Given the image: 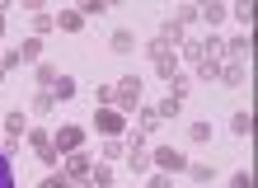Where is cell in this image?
<instances>
[{"label": "cell", "instance_id": "obj_8", "mask_svg": "<svg viewBox=\"0 0 258 188\" xmlns=\"http://www.w3.org/2000/svg\"><path fill=\"white\" fill-rule=\"evenodd\" d=\"M160 42L174 52V47H183V42H188V28H178L174 19H164V24H160Z\"/></svg>", "mask_w": 258, "mask_h": 188}, {"label": "cell", "instance_id": "obj_23", "mask_svg": "<svg viewBox=\"0 0 258 188\" xmlns=\"http://www.w3.org/2000/svg\"><path fill=\"white\" fill-rule=\"evenodd\" d=\"M188 179L192 183H211V179H216V169H211V165H188Z\"/></svg>", "mask_w": 258, "mask_h": 188}, {"label": "cell", "instance_id": "obj_36", "mask_svg": "<svg viewBox=\"0 0 258 188\" xmlns=\"http://www.w3.org/2000/svg\"><path fill=\"white\" fill-rule=\"evenodd\" d=\"M150 188H174V183H169V174H155V179H150Z\"/></svg>", "mask_w": 258, "mask_h": 188}, {"label": "cell", "instance_id": "obj_7", "mask_svg": "<svg viewBox=\"0 0 258 188\" xmlns=\"http://www.w3.org/2000/svg\"><path fill=\"white\" fill-rule=\"evenodd\" d=\"M89 169H94V165H89V155H80V151H75V155H66V160H61V174H66L71 183L89 179Z\"/></svg>", "mask_w": 258, "mask_h": 188}, {"label": "cell", "instance_id": "obj_13", "mask_svg": "<svg viewBox=\"0 0 258 188\" xmlns=\"http://www.w3.org/2000/svg\"><path fill=\"white\" fill-rule=\"evenodd\" d=\"M197 19H207V24H225V5H221V0H207V5H197Z\"/></svg>", "mask_w": 258, "mask_h": 188}, {"label": "cell", "instance_id": "obj_12", "mask_svg": "<svg viewBox=\"0 0 258 188\" xmlns=\"http://www.w3.org/2000/svg\"><path fill=\"white\" fill-rule=\"evenodd\" d=\"M221 80L225 85H244L249 80V66H244V61H230V66H221Z\"/></svg>", "mask_w": 258, "mask_h": 188}, {"label": "cell", "instance_id": "obj_31", "mask_svg": "<svg viewBox=\"0 0 258 188\" xmlns=\"http://www.w3.org/2000/svg\"><path fill=\"white\" fill-rule=\"evenodd\" d=\"M38 188H71V179H66V174H47Z\"/></svg>", "mask_w": 258, "mask_h": 188}, {"label": "cell", "instance_id": "obj_39", "mask_svg": "<svg viewBox=\"0 0 258 188\" xmlns=\"http://www.w3.org/2000/svg\"><path fill=\"white\" fill-rule=\"evenodd\" d=\"M0 80H5V66H0Z\"/></svg>", "mask_w": 258, "mask_h": 188}, {"label": "cell", "instance_id": "obj_6", "mask_svg": "<svg viewBox=\"0 0 258 188\" xmlns=\"http://www.w3.org/2000/svg\"><path fill=\"white\" fill-rule=\"evenodd\" d=\"M122 113H117V108H99V113H94V127L103 132V136H122Z\"/></svg>", "mask_w": 258, "mask_h": 188}, {"label": "cell", "instance_id": "obj_26", "mask_svg": "<svg viewBox=\"0 0 258 188\" xmlns=\"http://www.w3.org/2000/svg\"><path fill=\"white\" fill-rule=\"evenodd\" d=\"M127 165L136 169V174H146V169H150V151H132V155H127Z\"/></svg>", "mask_w": 258, "mask_h": 188}, {"label": "cell", "instance_id": "obj_17", "mask_svg": "<svg viewBox=\"0 0 258 188\" xmlns=\"http://www.w3.org/2000/svg\"><path fill=\"white\" fill-rule=\"evenodd\" d=\"M155 113H160V122H164V118H174V113H183V99H174V94H169V99H160V104H155Z\"/></svg>", "mask_w": 258, "mask_h": 188}, {"label": "cell", "instance_id": "obj_35", "mask_svg": "<svg viewBox=\"0 0 258 188\" xmlns=\"http://www.w3.org/2000/svg\"><path fill=\"white\" fill-rule=\"evenodd\" d=\"M230 188H253V179L244 174V169H239V174H230Z\"/></svg>", "mask_w": 258, "mask_h": 188}, {"label": "cell", "instance_id": "obj_28", "mask_svg": "<svg viewBox=\"0 0 258 188\" xmlns=\"http://www.w3.org/2000/svg\"><path fill=\"white\" fill-rule=\"evenodd\" d=\"M192 19H197V5H178V14H174V24H178V28H188Z\"/></svg>", "mask_w": 258, "mask_h": 188}, {"label": "cell", "instance_id": "obj_25", "mask_svg": "<svg viewBox=\"0 0 258 188\" xmlns=\"http://www.w3.org/2000/svg\"><path fill=\"white\" fill-rule=\"evenodd\" d=\"M0 188H14V165H10L5 151H0Z\"/></svg>", "mask_w": 258, "mask_h": 188}, {"label": "cell", "instance_id": "obj_20", "mask_svg": "<svg viewBox=\"0 0 258 188\" xmlns=\"http://www.w3.org/2000/svg\"><path fill=\"white\" fill-rule=\"evenodd\" d=\"M52 104H56V99H52V89H33V113H38V118H42V113H52Z\"/></svg>", "mask_w": 258, "mask_h": 188}, {"label": "cell", "instance_id": "obj_41", "mask_svg": "<svg viewBox=\"0 0 258 188\" xmlns=\"http://www.w3.org/2000/svg\"><path fill=\"white\" fill-rule=\"evenodd\" d=\"M108 188H117V183H108Z\"/></svg>", "mask_w": 258, "mask_h": 188}, {"label": "cell", "instance_id": "obj_37", "mask_svg": "<svg viewBox=\"0 0 258 188\" xmlns=\"http://www.w3.org/2000/svg\"><path fill=\"white\" fill-rule=\"evenodd\" d=\"M71 188H94V183H89V179H80V183H71Z\"/></svg>", "mask_w": 258, "mask_h": 188}, {"label": "cell", "instance_id": "obj_32", "mask_svg": "<svg viewBox=\"0 0 258 188\" xmlns=\"http://www.w3.org/2000/svg\"><path fill=\"white\" fill-rule=\"evenodd\" d=\"M103 151H108V155H113V160H117V155H122L127 146H122V136H108V141H103Z\"/></svg>", "mask_w": 258, "mask_h": 188}, {"label": "cell", "instance_id": "obj_22", "mask_svg": "<svg viewBox=\"0 0 258 188\" xmlns=\"http://www.w3.org/2000/svg\"><path fill=\"white\" fill-rule=\"evenodd\" d=\"M89 183H94V188H108V183H117V179H113L108 165H94V169H89Z\"/></svg>", "mask_w": 258, "mask_h": 188}, {"label": "cell", "instance_id": "obj_9", "mask_svg": "<svg viewBox=\"0 0 258 188\" xmlns=\"http://www.w3.org/2000/svg\"><path fill=\"white\" fill-rule=\"evenodd\" d=\"M108 47H113L117 57H127V52H136V33H132V28H117V33L108 38Z\"/></svg>", "mask_w": 258, "mask_h": 188}, {"label": "cell", "instance_id": "obj_11", "mask_svg": "<svg viewBox=\"0 0 258 188\" xmlns=\"http://www.w3.org/2000/svg\"><path fill=\"white\" fill-rule=\"evenodd\" d=\"M221 66H225V61H221V57H207V61H197V66H192V71H197V75H202V80H216V85H221Z\"/></svg>", "mask_w": 258, "mask_h": 188}, {"label": "cell", "instance_id": "obj_4", "mask_svg": "<svg viewBox=\"0 0 258 188\" xmlns=\"http://www.w3.org/2000/svg\"><path fill=\"white\" fill-rule=\"evenodd\" d=\"M52 146H56V155H75V151L85 146V127H80V122H71V127L52 132Z\"/></svg>", "mask_w": 258, "mask_h": 188}, {"label": "cell", "instance_id": "obj_16", "mask_svg": "<svg viewBox=\"0 0 258 188\" xmlns=\"http://www.w3.org/2000/svg\"><path fill=\"white\" fill-rule=\"evenodd\" d=\"M24 132H28V118L24 113H5V136L14 141V136H24Z\"/></svg>", "mask_w": 258, "mask_h": 188}, {"label": "cell", "instance_id": "obj_21", "mask_svg": "<svg viewBox=\"0 0 258 188\" xmlns=\"http://www.w3.org/2000/svg\"><path fill=\"white\" fill-rule=\"evenodd\" d=\"M249 127H253V118H249V108H239V113L230 118V132H235V136H249Z\"/></svg>", "mask_w": 258, "mask_h": 188}, {"label": "cell", "instance_id": "obj_5", "mask_svg": "<svg viewBox=\"0 0 258 188\" xmlns=\"http://www.w3.org/2000/svg\"><path fill=\"white\" fill-rule=\"evenodd\" d=\"M150 160H155L164 174H178V169H188V155L183 151H174V146H160V151H150Z\"/></svg>", "mask_w": 258, "mask_h": 188}, {"label": "cell", "instance_id": "obj_34", "mask_svg": "<svg viewBox=\"0 0 258 188\" xmlns=\"http://www.w3.org/2000/svg\"><path fill=\"white\" fill-rule=\"evenodd\" d=\"M99 108H113V85H99Z\"/></svg>", "mask_w": 258, "mask_h": 188}, {"label": "cell", "instance_id": "obj_18", "mask_svg": "<svg viewBox=\"0 0 258 188\" xmlns=\"http://www.w3.org/2000/svg\"><path fill=\"white\" fill-rule=\"evenodd\" d=\"M52 28H56V14H33V38H42V33H52Z\"/></svg>", "mask_w": 258, "mask_h": 188}, {"label": "cell", "instance_id": "obj_14", "mask_svg": "<svg viewBox=\"0 0 258 188\" xmlns=\"http://www.w3.org/2000/svg\"><path fill=\"white\" fill-rule=\"evenodd\" d=\"M56 28H66V33H80V28H85V14H80V10H61V14H56Z\"/></svg>", "mask_w": 258, "mask_h": 188}, {"label": "cell", "instance_id": "obj_3", "mask_svg": "<svg viewBox=\"0 0 258 188\" xmlns=\"http://www.w3.org/2000/svg\"><path fill=\"white\" fill-rule=\"evenodd\" d=\"M24 141H28V151H33L38 160H47V165H61V155H56V146H52V132H42V127H28V132H24Z\"/></svg>", "mask_w": 258, "mask_h": 188}, {"label": "cell", "instance_id": "obj_38", "mask_svg": "<svg viewBox=\"0 0 258 188\" xmlns=\"http://www.w3.org/2000/svg\"><path fill=\"white\" fill-rule=\"evenodd\" d=\"M0 38H5V14H0Z\"/></svg>", "mask_w": 258, "mask_h": 188}, {"label": "cell", "instance_id": "obj_10", "mask_svg": "<svg viewBox=\"0 0 258 188\" xmlns=\"http://www.w3.org/2000/svg\"><path fill=\"white\" fill-rule=\"evenodd\" d=\"M136 113H141V122H136V132H141V136L150 141V136L160 132V113H155V108H136Z\"/></svg>", "mask_w": 258, "mask_h": 188}, {"label": "cell", "instance_id": "obj_29", "mask_svg": "<svg viewBox=\"0 0 258 188\" xmlns=\"http://www.w3.org/2000/svg\"><path fill=\"white\" fill-rule=\"evenodd\" d=\"M188 136H192V141H211V122H192Z\"/></svg>", "mask_w": 258, "mask_h": 188}, {"label": "cell", "instance_id": "obj_1", "mask_svg": "<svg viewBox=\"0 0 258 188\" xmlns=\"http://www.w3.org/2000/svg\"><path fill=\"white\" fill-rule=\"evenodd\" d=\"M113 108H117L122 118L141 108V75H122V80L113 85Z\"/></svg>", "mask_w": 258, "mask_h": 188}, {"label": "cell", "instance_id": "obj_33", "mask_svg": "<svg viewBox=\"0 0 258 188\" xmlns=\"http://www.w3.org/2000/svg\"><path fill=\"white\" fill-rule=\"evenodd\" d=\"M80 14H85V19H99V14H103V0H89V5H85Z\"/></svg>", "mask_w": 258, "mask_h": 188}, {"label": "cell", "instance_id": "obj_19", "mask_svg": "<svg viewBox=\"0 0 258 188\" xmlns=\"http://www.w3.org/2000/svg\"><path fill=\"white\" fill-rule=\"evenodd\" d=\"M52 99H75V80H71V75H56V85H52Z\"/></svg>", "mask_w": 258, "mask_h": 188}, {"label": "cell", "instance_id": "obj_2", "mask_svg": "<svg viewBox=\"0 0 258 188\" xmlns=\"http://www.w3.org/2000/svg\"><path fill=\"white\" fill-rule=\"evenodd\" d=\"M146 57H150V71H155V75H164V80H169V75L178 71V57H174V52H169V47H164L160 38H150Z\"/></svg>", "mask_w": 258, "mask_h": 188}, {"label": "cell", "instance_id": "obj_24", "mask_svg": "<svg viewBox=\"0 0 258 188\" xmlns=\"http://www.w3.org/2000/svg\"><path fill=\"white\" fill-rule=\"evenodd\" d=\"M225 47H230V57H235V61H244V57H249V33H239V38H230Z\"/></svg>", "mask_w": 258, "mask_h": 188}, {"label": "cell", "instance_id": "obj_30", "mask_svg": "<svg viewBox=\"0 0 258 188\" xmlns=\"http://www.w3.org/2000/svg\"><path fill=\"white\" fill-rule=\"evenodd\" d=\"M19 61H24V57H19V47H10V52H5V57H0V66H5V75H10L14 66H19Z\"/></svg>", "mask_w": 258, "mask_h": 188}, {"label": "cell", "instance_id": "obj_15", "mask_svg": "<svg viewBox=\"0 0 258 188\" xmlns=\"http://www.w3.org/2000/svg\"><path fill=\"white\" fill-rule=\"evenodd\" d=\"M33 75H38V89H52V85H56V75H61V71H56L52 61H38V71H33Z\"/></svg>", "mask_w": 258, "mask_h": 188}, {"label": "cell", "instance_id": "obj_27", "mask_svg": "<svg viewBox=\"0 0 258 188\" xmlns=\"http://www.w3.org/2000/svg\"><path fill=\"white\" fill-rule=\"evenodd\" d=\"M38 52H42V38H24L19 57H24V61H38Z\"/></svg>", "mask_w": 258, "mask_h": 188}, {"label": "cell", "instance_id": "obj_40", "mask_svg": "<svg viewBox=\"0 0 258 188\" xmlns=\"http://www.w3.org/2000/svg\"><path fill=\"white\" fill-rule=\"evenodd\" d=\"M0 151H5V141H0Z\"/></svg>", "mask_w": 258, "mask_h": 188}]
</instances>
